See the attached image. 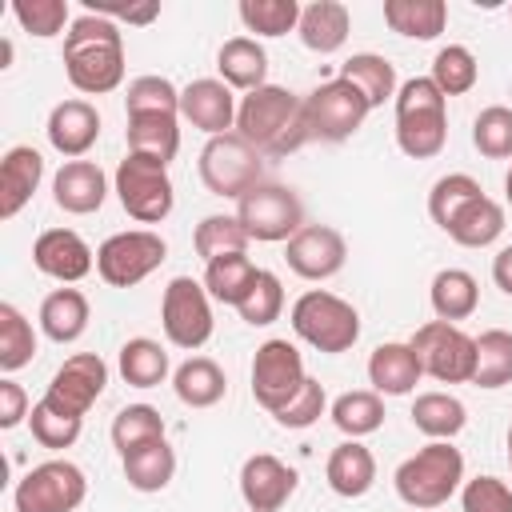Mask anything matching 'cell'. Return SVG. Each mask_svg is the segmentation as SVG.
I'll list each match as a JSON object with an SVG mask.
<instances>
[{
	"label": "cell",
	"mask_w": 512,
	"mask_h": 512,
	"mask_svg": "<svg viewBox=\"0 0 512 512\" xmlns=\"http://www.w3.org/2000/svg\"><path fill=\"white\" fill-rule=\"evenodd\" d=\"M64 72L76 92L104 96L124 80V32L116 20L84 12L64 32Z\"/></svg>",
	"instance_id": "obj_1"
},
{
	"label": "cell",
	"mask_w": 512,
	"mask_h": 512,
	"mask_svg": "<svg viewBox=\"0 0 512 512\" xmlns=\"http://www.w3.org/2000/svg\"><path fill=\"white\" fill-rule=\"evenodd\" d=\"M236 132L264 156H288L300 144H308V124H304V96L280 88V84H264L256 92L240 96L236 108Z\"/></svg>",
	"instance_id": "obj_2"
},
{
	"label": "cell",
	"mask_w": 512,
	"mask_h": 512,
	"mask_svg": "<svg viewBox=\"0 0 512 512\" xmlns=\"http://www.w3.org/2000/svg\"><path fill=\"white\" fill-rule=\"evenodd\" d=\"M396 144L412 160H432L448 144V96L432 76H412L396 92Z\"/></svg>",
	"instance_id": "obj_3"
},
{
	"label": "cell",
	"mask_w": 512,
	"mask_h": 512,
	"mask_svg": "<svg viewBox=\"0 0 512 512\" xmlns=\"http://www.w3.org/2000/svg\"><path fill=\"white\" fill-rule=\"evenodd\" d=\"M460 480H464V456L448 440H428L392 476L396 496L408 508H420V512H432V508L448 504V496L460 488Z\"/></svg>",
	"instance_id": "obj_4"
},
{
	"label": "cell",
	"mask_w": 512,
	"mask_h": 512,
	"mask_svg": "<svg viewBox=\"0 0 512 512\" xmlns=\"http://www.w3.org/2000/svg\"><path fill=\"white\" fill-rule=\"evenodd\" d=\"M292 332L312 344L316 352H348L356 340H360V312L336 296V292H324V288H308L304 296H296L292 304Z\"/></svg>",
	"instance_id": "obj_5"
},
{
	"label": "cell",
	"mask_w": 512,
	"mask_h": 512,
	"mask_svg": "<svg viewBox=\"0 0 512 512\" xmlns=\"http://www.w3.org/2000/svg\"><path fill=\"white\" fill-rule=\"evenodd\" d=\"M260 172H264V152H256L240 132L208 136V144L200 148V180L212 196L240 200L252 184L264 180Z\"/></svg>",
	"instance_id": "obj_6"
},
{
	"label": "cell",
	"mask_w": 512,
	"mask_h": 512,
	"mask_svg": "<svg viewBox=\"0 0 512 512\" xmlns=\"http://www.w3.org/2000/svg\"><path fill=\"white\" fill-rule=\"evenodd\" d=\"M236 220L260 244H276V240L288 244L304 228V204L288 184L260 180L236 200Z\"/></svg>",
	"instance_id": "obj_7"
},
{
	"label": "cell",
	"mask_w": 512,
	"mask_h": 512,
	"mask_svg": "<svg viewBox=\"0 0 512 512\" xmlns=\"http://www.w3.org/2000/svg\"><path fill=\"white\" fill-rule=\"evenodd\" d=\"M116 196H120V208L140 220V224H160L172 204H176V188H172V176H168V164L152 160V156H136L128 152L120 164H116Z\"/></svg>",
	"instance_id": "obj_8"
},
{
	"label": "cell",
	"mask_w": 512,
	"mask_h": 512,
	"mask_svg": "<svg viewBox=\"0 0 512 512\" xmlns=\"http://www.w3.org/2000/svg\"><path fill=\"white\" fill-rule=\"evenodd\" d=\"M412 352L420 356L424 376L440 380V384H472V368H476V336H468L464 328L448 324V320H428L412 332Z\"/></svg>",
	"instance_id": "obj_9"
},
{
	"label": "cell",
	"mask_w": 512,
	"mask_h": 512,
	"mask_svg": "<svg viewBox=\"0 0 512 512\" xmlns=\"http://www.w3.org/2000/svg\"><path fill=\"white\" fill-rule=\"evenodd\" d=\"M208 288L204 280H192V276H172L168 288H164V300H160V324H164V336L168 344L184 348V352H196L212 340V304H208Z\"/></svg>",
	"instance_id": "obj_10"
},
{
	"label": "cell",
	"mask_w": 512,
	"mask_h": 512,
	"mask_svg": "<svg viewBox=\"0 0 512 512\" xmlns=\"http://www.w3.org/2000/svg\"><path fill=\"white\" fill-rule=\"evenodd\" d=\"M368 100L348 84V80H324L304 96V124L312 140L324 144H340L348 136L360 132V124L368 120Z\"/></svg>",
	"instance_id": "obj_11"
},
{
	"label": "cell",
	"mask_w": 512,
	"mask_h": 512,
	"mask_svg": "<svg viewBox=\"0 0 512 512\" xmlns=\"http://www.w3.org/2000/svg\"><path fill=\"white\" fill-rule=\"evenodd\" d=\"M164 256H168V244L160 240V232H152V228H128V232L108 236L96 248V272L112 288H132V284L148 280L164 264Z\"/></svg>",
	"instance_id": "obj_12"
},
{
	"label": "cell",
	"mask_w": 512,
	"mask_h": 512,
	"mask_svg": "<svg viewBox=\"0 0 512 512\" xmlns=\"http://www.w3.org/2000/svg\"><path fill=\"white\" fill-rule=\"evenodd\" d=\"M88 496V480L72 460H44L24 472L12 492L16 512H76Z\"/></svg>",
	"instance_id": "obj_13"
},
{
	"label": "cell",
	"mask_w": 512,
	"mask_h": 512,
	"mask_svg": "<svg viewBox=\"0 0 512 512\" xmlns=\"http://www.w3.org/2000/svg\"><path fill=\"white\" fill-rule=\"evenodd\" d=\"M304 380H308V372H304L300 348L292 340L272 336L256 348V356H252V396L264 412H280L300 392Z\"/></svg>",
	"instance_id": "obj_14"
},
{
	"label": "cell",
	"mask_w": 512,
	"mask_h": 512,
	"mask_svg": "<svg viewBox=\"0 0 512 512\" xmlns=\"http://www.w3.org/2000/svg\"><path fill=\"white\" fill-rule=\"evenodd\" d=\"M104 384H108V364H104L96 352H76V356H68V360L56 368V376L48 380V388H44L40 400H44L48 408L64 412V416L84 420V412L100 400Z\"/></svg>",
	"instance_id": "obj_15"
},
{
	"label": "cell",
	"mask_w": 512,
	"mask_h": 512,
	"mask_svg": "<svg viewBox=\"0 0 512 512\" xmlns=\"http://www.w3.org/2000/svg\"><path fill=\"white\" fill-rule=\"evenodd\" d=\"M284 260L296 276L304 280H332L344 260H348V244L336 228L328 224H304L288 244H284Z\"/></svg>",
	"instance_id": "obj_16"
},
{
	"label": "cell",
	"mask_w": 512,
	"mask_h": 512,
	"mask_svg": "<svg viewBox=\"0 0 512 512\" xmlns=\"http://www.w3.org/2000/svg\"><path fill=\"white\" fill-rule=\"evenodd\" d=\"M296 492V472L272 452H256L240 464V496L248 512H280Z\"/></svg>",
	"instance_id": "obj_17"
},
{
	"label": "cell",
	"mask_w": 512,
	"mask_h": 512,
	"mask_svg": "<svg viewBox=\"0 0 512 512\" xmlns=\"http://www.w3.org/2000/svg\"><path fill=\"white\" fill-rule=\"evenodd\" d=\"M32 264L44 276L60 280V284H76V280H84L92 272L96 256H92V248L84 244L80 232H72V228H48L32 244Z\"/></svg>",
	"instance_id": "obj_18"
},
{
	"label": "cell",
	"mask_w": 512,
	"mask_h": 512,
	"mask_svg": "<svg viewBox=\"0 0 512 512\" xmlns=\"http://www.w3.org/2000/svg\"><path fill=\"white\" fill-rule=\"evenodd\" d=\"M236 108L240 104L224 80L200 76L188 88H180V116L208 136H224L228 128H236Z\"/></svg>",
	"instance_id": "obj_19"
},
{
	"label": "cell",
	"mask_w": 512,
	"mask_h": 512,
	"mask_svg": "<svg viewBox=\"0 0 512 512\" xmlns=\"http://www.w3.org/2000/svg\"><path fill=\"white\" fill-rule=\"evenodd\" d=\"M48 144L68 156V160H80L96 140H100V112L88 104V100H60L52 112H48Z\"/></svg>",
	"instance_id": "obj_20"
},
{
	"label": "cell",
	"mask_w": 512,
	"mask_h": 512,
	"mask_svg": "<svg viewBox=\"0 0 512 512\" xmlns=\"http://www.w3.org/2000/svg\"><path fill=\"white\" fill-rule=\"evenodd\" d=\"M104 196H108V176L92 160H68L52 176V200H56V208H64L72 216L100 212Z\"/></svg>",
	"instance_id": "obj_21"
},
{
	"label": "cell",
	"mask_w": 512,
	"mask_h": 512,
	"mask_svg": "<svg viewBox=\"0 0 512 512\" xmlns=\"http://www.w3.org/2000/svg\"><path fill=\"white\" fill-rule=\"evenodd\" d=\"M44 180V156L32 144H16L0 160V220H12Z\"/></svg>",
	"instance_id": "obj_22"
},
{
	"label": "cell",
	"mask_w": 512,
	"mask_h": 512,
	"mask_svg": "<svg viewBox=\"0 0 512 512\" xmlns=\"http://www.w3.org/2000/svg\"><path fill=\"white\" fill-rule=\"evenodd\" d=\"M420 376H424V368H420V356L412 352V344L388 340V344H376L368 356V384L380 396H408L420 384Z\"/></svg>",
	"instance_id": "obj_23"
},
{
	"label": "cell",
	"mask_w": 512,
	"mask_h": 512,
	"mask_svg": "<svg viewBox=\"0 0 512 512\" xmlns=\"http://www.w3.org/2000/svg\"><path fill=\"white\" fill-rule=\"evenodd\" d=\"M348 28H352V16H348V8L340 0H312V4H304L300 8V24H296L304 48L320 52V56L340 52L344 40H348Z\"/></svg>",
	"instance_id": "obj_24"
},
{
	"label": "cell",
	"mask_w": 512,
	"mask_h": 512,
	"mask_svg": "<svg viewBox=\"0 0 512 512\" xmlns=\"http://www.w3.org/2000/svg\"><path fill=\"white\" fill-rule=\"evenodd\" d=\"M324 476H328V488L344 500H360L372 484H376V456L360 444V440H344L328 452V464H324Z\"/></svg>",
	"instance_id": "obj_25"
},
{
	"label": "cell",
	"mask_w": 512,
	"mask_h": 512,
	"mask_svg": "<svg viewBox=\"0 0 512 512\" xmlns=\"http://www.w3.org/2000/svg\"><path fill=\"white\" fill-rule=\"evenodd\" d=\"M216 68H220V80L228 88H240V92H256L264 88L268 80V52L260 48L256 36H232L220 44L216 52Z\"/></svg>",
	"instance_id": "obj_26"
},
{
	"label": "cell",
	"mask_w": 512,
	"mask_h": 512,
	"mask_svg": "<svg viewBox=\"0 0 512 512\" xmlns=\"http://www.w3.org/2000/svg\"><path fill=\"white\" fill-rule=\"evenodd\" d=\"M88 328V296L80 288H56L40 300V332L56 344L80 340Z\"/></svg>",
	"instance_id": "obj_27"
},
{
	"label": "cell",
	"mask_w": 512,
	"mask_h": 512,
	"mask_svg": "<svg viewBox=\"0 0 512 512\" xmlns=\"http://www.w3.org/2000/svg\"><path fill=\"white\" fill-rule=\"evenodd\" d=\"M172 392L180 404L188 408H212L224 400L228 392V380H224V368L208 356H188L176 372H172Z\"/></svg>",
	"instance_id": "obj_28"
},
{
	"label": "cell",
	"mask_w": 512,
	"mask_h": 512,
	"mask_svg": "<svg viewBox=\"0 0 512 512\" xmlns=\"http://www.w3.org/2000/svg\"><path fill=\"white\" fill-rule=\"evenodd\" d=\"M340 80H348V84L368 100V108H380L384 100H396V92H400L396 68H392L388 56H380V52H352V56L340 64Z\"/></svg>",
	"instance_id": "obj_29"
},
{
	"label": "cell",
	"mask_w": 512,
	"mask_h": 512,
	"mask_svg": "<svg viewBox=\"0 0 512 512\" xmlns=\"http://www.w3.org/2000/svg\"><path fill=\"white\" fill-rule=\"evenodd\" d=\"M428 300H432V312L436 320H468L480 304V288H476V276L464 272V268H440L432 276V288H428Z\"/></svg>",
	"instance_id": "obj_30"
},
{
	"label": "cell",
	"mask_w": 512,
	"mask_h": 512,
	"mask_svg": "<svg viewBox=\"0 0 512 512\" xmlns=\"http://www.w3.org/2000/svg\"><path fill=\"white\" fill-rule=\"evenodd\" d=\"M384 24L408 40H436L448 24L444 0H384Z\"/></svg>",
	"instance_id": "obj_31"
},
{
	"label": "cell",
	"mask_w": 512,
	"mask_h": 512,
	"mask_svg": "<svg viewBox=\"0 0 512 512\" xmlns=\"http://www.w3.org/2000/svg\"><path fill=\"white\" fill-rule=\"evenodd\" d=\"M460 248H488L500 240L504 232V208L492 196H476L472 204H464L456 212V220L444 228Z\"/></svg>",
	"instance_id": "obj_32"
},
{
	"label": "cell",
	"mask_w": 512,
	"mask_h": 512,
	"mask_svg": "<svg viewBox=\"0 0 512 512\" xmlns=\"http://www.w3.org/2000/svg\"><path fill=\"white\" fill-rule=\"evenodd\" d=\"M120 460H124V480L136 492H160L176 476V452H172L168 440H152V444H144V448H136Z\"/></svg>",
	"instance_id": "obj_33"
},
{
	"label": "cell",
	"mask_w": 512,
	"mask_h": 512,
	"mask_svg": "<svg viewBox=\"0 0 512 512\" xmlns=\"http://www.w3.org/2000/svg\"><path fill=\"white\" fill-rule=\"evenodd\" d=\"M180 116H128V152L168 164L180 152Z\"/></svg>",
	"instance_id": "obj_34"
},
{
	"label": "cell",
	"mask_w": 512,
	"mask_h": 512,
	"mask_svg": "<svg viewBox=\"0 0 512 512\" xmlns=\"http://www.w3.org/2000/svg\"><path fill=\"white\" fill-rule=\"evenodd\" d=\"M256 276H260V268L244 252L220 256V260L204 264V288H208V296L220 300V304H232V308H240V300L252 292Z\"/></svg>",
	"instance_id": "obj_35"
},
{
	"label": "cell",
	"mask_w": 512,
	"mask_h": 512,
	"mask_svg": "<svg viewBox=\"0 0 512 512\" xmlns=\"http://www.w3.org/2000/svg\"><path fill=\"white\" fill-rule=\"evenodd\" d=\"M120 376L132 388H156L168 376V352L152 336H132L120 348Z\"/></svg>",
	"instance_id": "obj_36"
},
{
	"label": "cell",
	"mask_w": 512,
	"mask_h": 512,
	"mask_svg": "<svg viewBox=\"0 0 512 512\" xmlns=\"http://www.w3.org/2000/svg\"><path fill=\"white\" fill-rule=\"evenodd\" d=\"M412 424L416 432H424L428 440H452L464 424H468V412L456 396L448 392H420L416 404H412Z\"/></svg>",
	"instance_id": "obj_37"
},
{
	"label": "cell",
	"mask_w": 512,
	"mask_h": 512,
	"mask_svg": "<svg viewBox=\"0 0 512 512\" xmlns=\"http://www.w3.org/2000/svg\"><path fill=\"white\" fill-rule=\"evenodd\" d=\"M328 416H332V424L348 440H360V436H368V432H376L384 424V400H380V392L356 388V392L336 396L332 408H328Z\"/></svg>",
	"instance_id": "obj_38"
},
{
	"label": "cell",
	"mask_w": 512,
	"mask_h": 512,
	"mask_svg": "<svg viewBox=\"0 0 512 512\" xmlns=\"http://www.w3.org/2000/svg\"><path fill=\"white\" fill-rule=\"evenodd\" d=\"M476 388H504L512 384V332L488 328L476 336V368H472Z\"/></svg>",
	"instance_id": "obj_39"
},
{
	"label": "cell",
	"mask_w": 512,
	"mask_h": 512,
	"mask_svg": "<svg viewBox=\"0 0 512 512\" xmlns=\"http://www.w3.org/2000/svg\"><path fill=\"white\" fill-rule=\"evenodd\" d=\"M248 240H252V236L244 232V224H240L236 216H224V212L204 216V220L196 224V232H192V248H196V256H200L204 264H212V260H220V256L244 252Z\"/></svg>",
	"instance_id": "obj_40"
},
{
	"label": "cell",
	"mask_w": 512,
	"mask_h": 512,
	"mask_svg": "<svg viewBox=\"0 0 512 512\" xmlns=\"http://www.w3.org/2000/svg\"><path fill=\"white\" fill-rule=\"evenodd\" d=\"M152 440H164V416L152 408V404H128L116 412L112 420V444L120 456L152 444Z\"/></svg>",
	"instance_id": "obj_41"
},
{
	"label": "cell",
	"mask_w": 512,
	"mask_h": 512,
	"mask_svg": "<svg viewBox=\"0 0 512 512\" xmlns=\"http://www.w3.org/2000/svg\"><path fill=\"white\" fill-rule=\"evenodd\" d=\"M480 80V64L476 56L464 48V44H444L432 60V84L444 92V96H464L472 92Z\"/></svg>",
	"instance_id": "obj_42"
},
{
	"label": "cell",
	"mask_w": 512,
	"mask_h": 512,
	"mask_svg": "<svg viewBox=\"0 0 512 512\" xmlns=\"http://www.w3.org/2000/svg\"><path fill=\"white\" fill-rule=\"evenodd\" d=\"M36 356V332L24 320L16 304H0V372H16L32 364Z\"/></svg>",
	"instance_id": "obj_43"
},
{
	"label": "cell",
	"mask_w": 512,
	"mask_h": 512,
	"mask_svg": "<svg viewBox=\"0 0 512 512\" xmlns=\"http://www.w3.org/2000/svg\"><path fill=\"white\" fill-rule=\"evenodd\" d=\"M128 116H180V92L168 76H136L124 96Z\"/></svg>",
	"instance_id": "obj_44"
},
{
	"label": "cell",
	"mask_w": 512,
	"mask_h": 512,
	"mask_svg": "<svg viewBox=\"0 0 512 512\" xmlns=\"http://www.w3.org/2000/svg\"><path fill=\"white\" fill-rule=\"evenodd\" d=\"M476 196H484V188H480L468 172H448V176H440V180L432 184V192H428V216H432L440 228H448V224L456 220V212H460L464 204H472Z\"/></svg>",
	"instance_id": "obj_45"
},
{
	"label": "cell",
	"mask_w": 512,
	"mask_h": 512,
	"mask_svg": "<svg viewBox=\"0 0 512 512\" xmlns=\"http://www.w3.org/2000/svg\"><path fill=\"white\" fill-rule=\"evenodd\" d=\"M240 20L256 36H284L300 24V4L296 0H240Z\"/></svg>",
	"instance_id": "obj_46"
},
{
	"label": "cell",
	"mask_w": 512,
	"mask_h": 512,
	"mask_svg": "<svg viewBox=\"0 0 512 512\" xmlns=\"http://www.w3.org/2000/svg\"><path fill=\"white\" fill-rule=\"evenodd\" d=\"M472 144L488 160H508L512 156V108L492 104L472 120Z\"/></svg>",
	"instance_id": "obj_47"
},
{
	"label": "cell",
	"mask_w": 512,
	"mask_h": 512,
	"mask_svg": "<svg viewBox=\"0 0 512 512\" xmlns=\"http://www.w3.org/2000/svg\"><path fill=\"white\" fill-rule=\"evenodd\" d=\"M236 312H240V320L252 324V328H268L272 320H280V312H284V288H280V276L268 272V268H260L252 292L240 300Z\"/></svg>",
	"instance_id": "obj_48"
},
{
	"label": "cell",
	"mask_w": 512,
	"mask_h": 512,
	"mask_svg": "<svg viewBox=\"0 0 512 512\" xmlns=\"http://www.w3.org/2000/svg\"><path fill=\"white\" fill-rule=\"evenodd\" d=\"M28 424H32L36 444L56 452V448H72V444H76V436H80V424H84V420L64 416V412L48 408L44 400H36V404H32V412H28Z\"/></svg>",
	"instance_id": "obj_49"
},
{
	"label": "cell",
	"mask_w": 512,
	"mask_h": 512,
	"mask_svg": "<svg viewBox=\"0 0 512 512\" xmlns=\"http://www.w3.org/2000/svg\"><path fill=\"white\" fill-rule=\"evenodd\" d=\"M12 16L24 32L48 40V36H60L64 24H68V0H16L12 4Z\"/></svg>",
	"instance_id": "obj_50"
},
{
	"label": "cell",
	"mask_w": 512,
	"mask_h": 512,
	"mask_svg": "<svg viewBox=\"0 0 512 512\" xmlns=\"http://www.w3.org/2000/svg\"><path fill=\"white\" fill-rule=\"evenodd\" d=\"M324 408H328L324 384L308 376V380L300 384V392H296L280 412H272V420H276L280 428H312V424L324 416Z\"/></svg>",
	"instance_id": "obj_51"
},
{
	"label": "cell",
	"mask_w": 512,
	"mask_h": 512,
	"mask_svg": "<svg viewBox=\"0 0 512 512\" xmlns=\"http://www.w3.org/2000/svg\"><path fill=\"white\" fill-rule=\"evenodd\" d=\"M464 512H512V488L496 476H476L460 488Z\"/></svg>",
	"instance_id": "obj_52"
},
{
	"label": "cell",
	"mask_w": 512,
	"mask_h": 512,
	"mask_svg": "<svg viewBox=\"0 0 512 512\" xmlns=\"http://www.w3.org/2000/svg\"><path fill=\"white\" fill-rule=\"evenodd\" d=\"M28 396H24V388L12 380V376H4L0 380V428L8 432V428H16L20 420H28Z\"/></svg>",
	"instance_id": "obj_53"
},
{
	"label": "cell",
	"mask_w": 512,
	"mask_h": 512,
	"mask_svg": "<svg viewBox=\"0 0 512 512\" xmlns=\"http://www.w3.org/2000/svg\"><path fill=\"white\" fill-rule=\"evenodd\" d=\"M88 12L96 16H108V20H128V24H148L160 16V4H96V0H84Z\"/></svg>",
	"instance_id": "obj_54"
},
{
	"label": "cell",
	"mask_w": 512,
	"mask_h": 512,
	"mask_svg": "<svg viewBox=\"0 0 512 512\" xmlns=\"http://www.w3.org/2000/svg\"><path fill=\"white\" fill-rule=\"evenodd\" d=\"M492 280L504 296H512V244H504L496 256H492Z\"/></svg>",
	"instance_id": "obj_55"
},
{
	"label": "cell",
	"mask_w": 512,
	"mask_h": 512,
	"mask_svg": "<svg viewBox=\"0 0 512 512\" xmlns=\"http://www.w3.org/2000/svg\"><path fill=\"white\" fill-rule=\"evenodd\" d=\"M504 192H508V204H512V168H508V176H504Z\"/></svg>",
	"instance_id": "obj_56"
},
{
	"label": "cell",
	"mask_w": 512,
	"mask_h": 512,
	"mask_svg": "<svg viewBox=\"0 0 512 512\" xmlns=\"http://www.w3.org/2000/svg\"><path fill=\"white\" fill-rule=\"evenodd\" d=\"M508 464H512V428H508Z\"/></svg>",
	"instance_id": "obj_57"
}]
</instances>
